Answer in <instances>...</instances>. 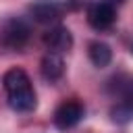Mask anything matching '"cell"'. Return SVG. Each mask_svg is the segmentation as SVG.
<instances>
[{"label":"cell","mask_w":133,"mask_h":133,"mask_svg":"<svg viewBox=\"0 0 133 133\" xmlns=\"http://www.w3.org/2000/svg\"><path fill=\"white\" fill-rule=\"evenodd\" d=\"M116 19V6L108 0H98L87 6V21L94 29H108Z\"/></svg>","instance_id":"cell-3"},{"label":"cell","mask_w":133,"mask_h":133,"mask_svg":"<svg viewBox=\"0 0 133 133\" xmlns=\"http://www.w3.org/2000/svg\"><path fill=\"white\" fill-rule=\"evenodd\" d=\"M83 112H85V108H83L81 102H77V100L62 102V104L56 108V112H54V125H56L58 129L66 131V129L75 127V125L83 118Z\"/></svg>","instance_id":"cell-4"},{"label":"cell","mask_w":133,"mask_h":133,"mask_svg":"<svg viewBox=\"0 0 133 133\" xmlns=\"http://www.w3.org/2000/svg\"><path fill=\"white\" fill-rule=\"evenodd\" d=\"M121 102L116 108H112V118L116 123H127L133 118V81H127L121 87Z\"/></svg>","instance_id":"cell-6"},{"label":"cell","mask_w":133,"mask_h":133,"mask_svg":"<svg viewBox=\"0 0 133 133\" xmlns=\"http://www.w3.org/2000/svg\"><path fill=\"white\" fill-rule=\"evenodd\" d=\"M39 71H42V77H44L46 81H56V79H60L62 73H64V62H62L60 54L48 52V54L42 58Z\"/></svg>","instance_id":"cell-8"},{"label":"cell","mask_w":133,"mask_h":133,"mask_svg":"<svg viewBox=\"0 0 133 133\" xmlns=\"http://www.w3.org/2000/svg\"><path fill=\"white\" fill-rule=\"evenodd\" d=\"M42 39H44L46 48H48L50 52H56V54H62V52H66V50L73 46V35H71V31H69L66 27H62V25H56V27L48 29Z\"/></svg>","instance_id":"cell-5"},{"label":"cell","mask_w":133,"mask_h":133,"mask_svg":"<svg viewBox=\"0 0 133 133\" xmlns=\"http://www.w3.org/2000/svg\"><path fill=\"white\" fill-rule=\"evenodd\" d=\"M87 54H89V60L96 64V66H108L110 60H112V50L108 44L104 42H91L89 48H87Z\"/></svg>","instance_id":"cell-9"},{"label":"cell","mask_w":133,"mask_h":133,"mask_svg":"<svg viewBox=\"0 0 133 133\" xmlns=\"http://www.w3.org/2000/svg\"><path fill=\"white\" fill-rule=\"evenodd\" d=\"M2 85H4V91H6V100H8V106L17 112H31L35 110V89H33V83L29 79V75L23 71V69H10L4 73L2 77Z\"/></svg>","instance_id":"cell-1"},{"label":"cell","mask_w":133,"mask_h":133,"mask_svg":"<svg viewBox=\"0 0 133 133\" xmlns=\"http://www.w3.org/2000/svg\"><path fill=\"white\" fill-rule=\"evenodd\" d=\"M31 15H33V19L35 21H39V23H56L58 19H60V4H56V2H50V0H42V2H35V4H31Z\"/></svg>","instance_id":"cell-7"},{"label":"cell","mask_w":133,"mask_h":133,"mask_svg":"<svg viewBox=\"0 0 133 133\" xmlns=\"http://www.w3.org/2000/svg\"><path fill=\"white\" fill-rule=\"evenodd\" d=\"M29 25L23 19H8L0 29V42L10 50H21L29 39Z\"/></svg>","instance_id":"cell-2"}]
</instances>
